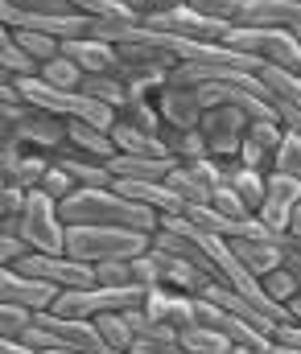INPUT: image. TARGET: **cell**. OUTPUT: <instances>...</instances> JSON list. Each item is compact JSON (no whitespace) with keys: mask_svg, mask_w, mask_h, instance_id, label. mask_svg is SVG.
Returning a JSON list of instances; mask_svg holds the SVG:
<instances>
[{"mask_svg":"<svg viewBox=\"0 0 301 354\" xmlns=\"http://www.w3.org/2000/svg\"><path fill=\"white\" fill-rule=\"evenodd\" d=\"M58 214L66 227H128V231H145L153 235L161 214L116 194L111 185H79L66 202H58Z\"/></svg>","mask_w":301,"mask_h":354,"instance_id":"1","label":"cell"},{"mask_svg":"<svg viewBox=\"0 0 301 354\" xmlns=\"http://www.w3.org/2000/svg\"><path fill=\"white\" fill-rule=\"evenodd\" d=\"M62 252L91 268L103 260H136L140 252H149V235L128 227H66Z\"/></svg>","mask_w":301,"mask_h":354,"instance_id":"2","label":"cell"},{"mask_svg":"<svg viewBox=\"0 0 301 354\" xmlns=\"http://www.w3.org/2000/svg\"><path fill=\"white\" fill-rule=\"evenodd\" d=\"M0 115L8 124V140L21 145V149H37V153H58L66 149V120L50 115V111H37L29 107L25 99L17 103H0Z\"/></svg>","mask_w":301,"mask_h":354,"instance_id":"3","label":"cell"},{"mask_svg":"<svg viewBox=\"0 0 301 354\" xmlns=\"http://www.w3.org/2000/svg\"><path fill=\"white\" fill-rule=\"evenodd\" d=\"M17 239L29 252H62L66 223L58 214V202H50L42 189H25V202L17 214Z\"/></svg>","mask_w":301,"mask_h":354,"instance_id":"4","label":"cell"},{"mask_svg":"<svg viewBox=\"0 0 301 354\" xmlns=\"http://www.w3.org/2000/svg\"><path fill=\"white\" fill-rule=\"evenodd\" d=\"M140 292L145 288H107V284H87V288H66L54 297V313H66V317H100V313H120V309H132L140 305Z\"/></svg>","mask_w":301,"mask_h":354,"instance_id":"5","label":"cell"},{"mask_svg":"<svg viewBox=\"0 0 301 354\" xmlns=\"http://www.w3.org/2000/svg\"><path fill=\"white\" fill-rule=\"evenodd\" d=\"M12 268L25 272V276H37V280H46V284H54L58 292L95 284V268L71 260L66 252H25L21 260H12Z\"/></svg>","mask_w":301,"mask_h":354,"instance_id":"6","label":"cell"},{"mask_svg":"<svg viewBox=\"0 0 301 354\" xmlns=\"http://www.w3.org/2000/svg\"><path fill=\"white\" fill-rule=\"evenodd\" d=\"M244 128H248V115H244L239 107H202L199 136H202L206 157H215V161H235L239 140H244Z\"/></svg>","mask_w":301,"mask_h":354,"instance_id":"7","label":"cell"},{"mask_svg":"<svg viewBox=\"0 0 301 354\" xmlns=\"http://www.w3.org/2000/svg\"><path fill=\"white\" fill-rule=\"evenodd\" d=\"M140 25H149V29H157V33H165V37H182V41H219L223 29H227L223 21L202 17L190 4H174V8H165V12L140 17Z\"/></svg>","mask_w":301,"mask_h":354,"instance_id":"8","label":"cell"},{"mask_svg":"<svg viewBox=\"0 0 301 354\" xmlns=\"http://www.w3.org/2000/svg\"><path fill=\"white\" fill-rule=\"evenodd\" d=\"M301 206V177H285V174H264V198L256 206V218L268 231H285L289 214Z\"/></svg>","mask_w":301,"mask_h":354,"instance_id":"9","label":"cell"},{"mask_svg":"<svg viewBox=\"0 0 301 354\" xmlns=\"http://www.w3.org/2000/svg\"><path fill=\"white\" fill-rule=\"evenodd\" d=\"M54 297H58L54 284H46L37 276H25V272H17L12 264L0 268V301L4 305H17L25 313H42V309L54 305Z\"/></svg>","mask_w":301,"mask_h":354,"instance_id":"10","label":"cell"},{"mask_svg":"<svg viewBox=\"0 0 301 354\" xmlns=\"http://www.w3.org/2000/svg\"><path fill=\"white\" fill-rule=\"evenodd\" d=\"M231 25L248 29H293L301 33V0H239Z\"/></svg>","mask_w":301,"mask_h":354,"instance_id":"11","label":"cell"},{"mask_svg":"<svg viewBox=\"0 0 301 354\" xmlns=\"http://www.w3.org/2000/svg\"><path fill=\"white\" fill-rule=\"evenodd\" d=\"M140 309H145L153 322H165L174 334H182V330L194 326V297L174 292V288H161V284H153V288L140 292Z\"/></svg>","mask_w":301,"mask_h":354,"instance_id":"12","label":"cell"},{"mask_svg":"<svg viewBox=\"0 0 301 354\" xmlns=\"http://www.w3.org/2000/svg\"><path fill=\"white\" fill-rule=\"evenodd\" d=\"M277 140H281V124H277V120H248V128H244V140H239V153H235V161H239L244 169L268 174Z\"/></svg>","mask_w":301,"mask_h":354,"instance_id":"13","label":"cell"},{"mask_svg":"<svg viewBox=\"0 0 301 354\" xmlns=\"http://www.w3.org/2000/svg\"><path fill=\"white\" fill-rule=\"evenodd\" d=\"M62 58H71L83 75H120V54H116V46L91 37V33L66 37V41H62Z\"/></svg>","mask_w":301,"mask_h":354,"instance_id":"14","label":"cell"},{"mask_svg":"<svg viewBox=\"0 0 301 354\" xmlns=\"http://www.w3.org/2000/svg\"><path fill=\"white\" fill-rule=\"evenodd\" d=\"M111 189L124 194V198H132V202H140V206H149V210H157L161 218H178V214H182V202L174 198V189H170L165 181H128V177H111Z\"/></svg>","mask_w":301,"mask_h":354,"instance_id":"15","label":"cell"},{"mask_svg":"<svg viewBox=\"0 0 301 354\" xmlns=\"http://www.w3.org/2000/svg\"><path fill=\"white\" fill-rule=\"evenodd\" d=\"M157 115L165 128H199L202 103L190 87H161L157 91Z\"/></svg>","mask_w":301,"mask_h":354,"instance_id":"16","label":"cell"},{"mask_svg":"<svg viewBox=\"0 0 301 354\" xmlns=\"http://www.w3.org/2000/svg\"><path fill=\"white\" fill-rule=\"evenodd\" d=\"M66 149L79 153V157H87V161H103V165L116 157V145H111L107 128L83 124V120H66Z\"/></svg>","mask_w":301,"mask_h":354,"instance_id":"17","label":"cell"},{"mask_svg":"<svg viewBox=\"0 0 301 354\" xmlns=\"http://www.w3.org/2000/svg\"><path fill=\"white\" fill-rule=\"evenodd\" d=\"M157 252V248H153ZM157 260H161V288H174V292H186V297H199L202 288L215 280L210 272H202L199 264H190V260H178V256H165V252H157Z\"/></svg>","mask_w":301,"mask_h":354,"instance_id":"18","label":"cell"},{"mask_svg":"<svg viewBox=\"0 0 301 354\" xmlns=\"http://www.w3.org/2000/svg\"><path fill=\"white\" fill-rule=\"evenodd\" d=\"M256 79L268 107H301V75L281 71V66H256Z\"/></svg>","mask_w":301,"mask_h":354,"instance_id":"19","label":"cell"},{"mask_svg":"<svg viewBox=\"0 0 301 354\" xmlns=\"http://www.w3.org/2000/svg\"><path fill=\"white\" fill-rule=\"evenodd\" d=\"M107 136H111L116 153H128V157H170L165 145H161V136H157V132H145V128H136V124L116 120V124L107 128Z\"/></svg>","mask_w":301,"mask_h":354,"instance_id":"20","label":"cell"},{"mask_svg":"<svg viewBox=\"0 0 301 354\" xmlns=\"http://www.w3.org/2000/svg\"><path fill=\"white\" fill-rule=\"evenodd\" d=\"M199 297H206L215 309H223V313H231V317H244V322H252L256 330H268V326H273V317H268V313H260L252 301H244L235 288H227V284H219V280H210Z\"/></svg>","mask_w":301,"mask_h":354,"instance_id":"21","label":"cell"},{"mask_svg":"<svg viewBox=\"0 0 301 354\" xmlns=\"http://www.w3.org/2000/svg\"><path fill=\"white\" fill-rule=\"evenodd\" d=\"M227 248L252 276H264V272H273L281 264V239L277 243H268V239H227Z\"/></svg>","mask_w":301,"mask_h":354,"instance_id":"22","label":"cell"},{"mask_svg":"<svg viewBox=\"0 0 301 354\" xmlns=\"http://www.w3.org/2000/svg\"><path fill=\"white\" fill-rule=\"evenodd\" d=\"M170 157H128V153H116L107 161L111 177H128V181H165L170 174Z\"/></svg>","mask_w":301,"mask_h":354,"instance_id":"23","label":"cell"},{"mask_svg":"<svg viewBox=\"0 0 301 354\" xmlns=\"http://www.w3.org/2000/svg\"><path fill=\"white\" fill-rule=\"evenodd\" d=\"M116 120L136 124V128H145V132H157V128H161V115H157V91H132L128 87V99L120 103Z\"/></svg>","mask_w":301,"mask_h":354,"instance_id":"24","label":"cell"},{"mask_svg":"<svg viewBox=\"0 0 301 354\" xmlns=\"http://www.w3.org/2000/svg\"><path fill=\"white\" fill-rule=\"evenodd\" d=\"M165 185L174 189V198L182 202V210H186V206H202V202L210 198V185H206V181H202V177L194 174L190 165H178V161L170 165V174H165Z\"/></svg>","mask_w":301,"mask_h":354,"instance_id":"25","label":"cell"},{"mask_svg":"<svg viewBox=\"0 0 301 354\" xmlns=\"http://www.w3.org/2000/svg\"><path fill=\"white\" fill-rule=\"evenodd\" d=\"M157 136H161V145H165L170 161H178V165H186V161H199V157H206L199 128H165V124H161V128H157Z\"/></svg>","mask_w":301,"mask_h":354,"instance_id":"26","label":"cell"},{"mask_svg":"<svg viewBox=\"0 0 301 354\" xmlns=\"http://www.w3.org/2000/svg\"><path fill=\"white\" fill-rule=\"evenodd\" d=\"M54 161L75 177V185H111V169H107L103 161H87V157H79V153H71V149H58Z\"/></svg>","mask_w":301,"mask_h":354,"instance_id":"27","label":"cell"},{"mask_svg":"<svg viewBox=\"0 0 301 354\" xmlns=\"http://www.w3.org/2000/svg\"><path fill=\"white\" fill-rule=\"evenodd\" d=\"M79 95H87V99H95V103H103V107L120 111V103L128 99V87H124L120 75H83Z\"/></svg>","mask_w":301,"mask_h":354,"instance_id":"28","label":"cell"},{"mask_svg":"<svg viewBox=\"0 0 301 354\" xmlns=\"http://www.w3.org/2000/svg\"><path fill=\"white\" fill-rule=\"evenodd\" d=\"M268 174L301 177V128H281V140H277V149H273Z\"/></svg>","mask_w":301,"mask_h":354,"instance_id":"29","label":"cell"},{"mask_svg":"<svg viewBox=\"0 0 301 354\" xmlns=\"http://www.w3.org/2000/svg\"><path fill=\"white\" fill-rule=\"evenodd\" d=\"M178 346L186 354H231V342L219 334V330H210V326H190V330H182L178 334Z\"/></svg>","mask_w":301,"mask_h":354,"instance_id":"30","label":"cell"},{"mask_svg":"<svg viewBox=\"0 0 301 354\" xmlns=\"http://www.w3.org/2000/svg\"><path fill=\"white\" fill-rule=\"evenodd\" d=\"M37 83H46V87H54V91H79V83H83V71L71 62V58H50V62H42L37 66V75H33Z\"/></svg>","mask_w":301,"mask_h":354,"instance_id":"31","label":"cell"},{"mask_svg":"<svg viewBox=\"0 0 301 354\" xmlns=\"http://www.w3.org/2000/svg\"><path fill=\"white\" fill-rule=\"evenodd\" d=\"M0 75L4 79H25V75H33V62L21 54V46H17V29H8L4 21H0Z\"/></svg>","mask_w":301,"mask_h":354,"instance_id":"32","label":"cell"},{"mask_svg":"<svg viewBox=\"0 0 301 354\" xmlns=\"http://www.w3.org/2000/svg\"><path fill=\"white\" fill-rule=\"evenodd\" d=\"M260 280V292L268 297V301H277V305H289L293 297L301 292V276L298 272H289V268H273V272H264V276H256Z\"/></svg>","mask_w":301,"mask_h":354,"instance_id":"33","label":"cell"},{"mask_svg":"<svg viewBox=\"0 0 301 354\" xmlns=\"http://www.w3.org/2000/svg\"><path fill=\"white\" fill-rule=\"evenodd\" d=\"M50 153H37V149H21L17 153V165H12V185L17 189H33L37 181H42V174L50 169Z\"/></svg>","mask_w":301,"mask_h":354,"instance_id":"34","label":"cell"},{"mask_svg":"<svg viewBox=\"0 0 301 354\" xmlns=\"http://www.w3.org/2000/svg\"><path fill=\"white\" fill-rule=\"evenodd\" d=\"M17 46H21V54L33 62V75H37V66H42V62H50V58H58V54H62V41H58V37L29 33V29H17Z\"/></svg>","mask_w":301,"mask_h":354,"instance_id":"35","label":"cell"},{"mask_svg":"<svg viewBox=\"0 0 301 354\" xmlns=\"http://www.w3.org/2000/svg\"><path fill=\"white\" fill-rule=\"evenodd\" d=\"M91 322H95L100 338L111 346V351L128 354V346H132V330H128V322H124V309H120V313H100V317H91Z\"/></svg>","mask_w":301,"mask_h":354,"instance_id":"36","label":"cell"},{"mask_svg":"<svg viewBox=\"0 0 301 354\" xmlns=\"http://www.w3.org/2000/svg\"><path fill=\"white\" fill-rule=\"evenodd\" d=\"M33 189H42V194L50 198V202H66V198H71V194H75L79 185H75V177L66 174V169H62L58 161H50V169L42 174V181H37Z\"/></svg>","mask_w":301,"mask_h":354,"instance_id":"37","label":"cell"},{"mask_svg":"<svg viewBox=\"0 0 301 354\" xmlns=\"http://www.w3.org/2000/svg\"><path fill=\"white\" fill-rule=\"evenodd\" d=\"M95 284H107V288H140L132 280V260H103V264H95Z\"/></svg>","mask_w":301,"mask_h":354,"instance_id":"38","label":"cell"},{"mask_svg":"<svg viewBox=\"0 0 301 354\" xmlns=\"http://www.w3.org/2000/svg\"><path fill=\"white\" fill-rule=\"evenodd\" d=\"M21 202H25V189H17V185H4L0 189V235H17Z\"/></svg>","mask_w":301,"mask_h":354,"instance_id":"39","label":"cell"},{"mask_svg":"<svg viewBox=\"0 0 301 354\" xmlns=\"http://www.w3.org/2000/svg\"><path fill=\"white\" fill-rule=\"evenodd\" d=\"M132 280L140 284V288H153L157 280H161V260H157V252L149 248V252H140L136 260H132Z\"/></svg>","mask_w":301,"mask_h":354,"instance_id":"40","label":"cell"},{"mask_svg":"<svg viewBox=\"0 0 301 354\" xmlns=\"http://www.w3.org/2000/svg\"><path fill=\"white\" fill-rule=\"evenodd\" d=\"M186 4L202 17H210V21H223V25H231L235 12H239V0H186Z\"/></svg>","mask_w":301,"mask_h":354,"instance_id":"41","label":"cell"},{"mask_svg":"<svg viewBox=\"0 0 301 354\" xmlns=\"http://www.w3.org/2000/svg\"><path fill=\"white\" fill-rule=\"evenodd\" d=\"M277 346H289V351H301V322H273L264 330Z\"/></svg>","mask_w":301,"mask_h":354,"instance_id":"42","label":"cell"},{"mask_svg":"<svg viewBox=\"0 0 301 354\" xmlns=\"http://www.w3.org/2000/svg\"><path fill=\"white\" fill-rule=\"evenodd\" d=\"M29 317H33V313H25V309L0 301V334H21V330L29 326Z\"/></svg>","mask_w":301,"mask_h":354,"instance_id":"43","label":"cell"},{"mask_svg":"<svg viewBox=\"0 0 301 354\" xmlns=\"http://www.w3.org/2000/svg\"><path fill=\"white\" fill-rule=\"evenodd\" d=\"M0 354H37L29 342H21L17 334H0Z\"/></svg>","mask_w":301,"mask_h":354,"instance_id":"44","label":"cell"},{"mask_svg":"<svg viewBox=\"0 0 301 354\" xmlns=\"http://www.w3.org/2000/svg\"><path fill=\"white\" fill-rule=\"evenodd\" d=\"M21 95H17V83L12 79H0V103H17Z\"/></svg>","mask_w":301,"mask_h":354,"instance_id":"45","label":"cell"},{"mask_svg":"<svg viewBox=\"0 0 301 354\" xmlns=\"http://www.w3.org/2000/svg\"><path fill=\"white\" fill-rule=\"evenodd\" d=\"M42 354H83V351H42Z\"/></svg>","mask_w":301,"mask_h":354,"instance_id":"46","label":"cell"},{"mask_svg":"<svg viewBox=\"0 0 301 354\" xmlns=\"http://www.w3.org/2000/svg\"><path fill=\"white\" fill-rule=\"evenodd\" d=\"M231 354H256V351H244V346H231Z\"/></svg>","mask_w":301,"mask_h":354,"instance_id":"47","label":"cell"},{"mask_svg":"<svg viewBox=\"0 0 301 354\" xmlns=\"http://www.w3.org/2000/svg\"><path fill=\"white\" fill-rule=\"evenodd\" d=\"M0 79H4V75H0Z\"/></svg>","mask_w":301,"mask_h":354,"instance_id":"48","label":"cell"}]
</instances>
